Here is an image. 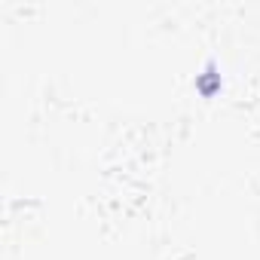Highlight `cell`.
Segmentation results:
<instances>
[{
  "instance_id": "6da1fadb",
  "label": "cell",
  "mask_w": 260,
  "mask_h": 260,
  "mask_svg": "<svg viewBox=\"0 0 260 260\" xmlns=\"http://www.w3.org/2000/svg\"><path fill=\"white\" fill-rule=\"evenodd\" d=\"M220 89H223V74H220L217 61H214V58H208V61H205V68L196 74V92H199V95H205V98H214Z\"/></svg>"
}]
</instances>
